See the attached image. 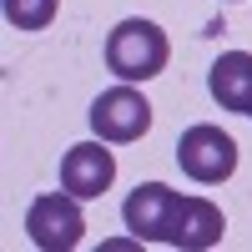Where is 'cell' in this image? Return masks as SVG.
Instances as JSON below:
<instances>
[{
  "label": "cell",
  "mask_w": 252,
  "mask_h": 252,
  "mask_svg": "<svg viewBox=\"0 0 252 252\" xmlns=\"http://www.w3.org/2000/svg\"><path fill=\"white\" fill-rule=\"evenodd\" d=\"M166 61H172V40L157 20H121V26L106 35V66L121 76V81H152L166 71Z\"/></svg>",
  "instance_id": "1"
},
{
  "label": "cell",
  "mask_w": 252,
  "mask_h": 252,
  "mask_svg": "<svg viewBox=\"0 0 252 252\" xmlns=\"http://www.w3.org/2000/svg\"><path fill=\"white\" fill-rule=\"evenodd\" d=\"M207 86H212V101L222 111H242L252 116V56L247 51H227L212 61V76H207Z\"/></svg>",
  "instance_id": "8"
},
{
  "label": "cell",
  "mask_w": 252,
  "mask_h": 252,
  "mask_svg": "<svg viewBox=\"0 0 252 252\" xmlns=\"http://www.w3.org/2000/svg\"><path fill=\"white\" fill-rule=\"evenodd\" d=\"M177 192L166 182H141L131 197H126L121 207V222L126 232H131L136 242H166V232H172V217H177Z\"/></svg>",
  "instance_id": "5"
},
{
  "label": "cell",
  "mask_w": 252,
  "mask_h": 252,
  "mask_svg": "<svg viewBox=\"0 0 252 252\" xmlns=\"http://www.w3.org/2000/svg\"><path fill=\"white\" fill-rule=\"evenodd\" d=\"M26 232L40 252H71L86 232V212H81V197L76 192H46L26 207Z\"/></svg>",
  "instance_id": "3"
},
{
  "label": "cell",
  "mask_w": 252,
  "mask_h": 252,
  "mask_svg": "<svg viewBox=\"0 0 252 252\" xmlns=\"http://www.w3.org/2000/svg\"><path fill=\"white\" fill-rule=\"evenodd\" d=\"M177 166L202 187H217L237 172V141L212 121H197L177 136Z\"/></svg>",
  "instance_id": "2"
},
{
  "label": "cell",
  "mask_w": 252,
  "mask_h": 252,
  "mask_svg": "<svg viewBox=\"0 0 252 252\" xmlns=\"http://www.w3.org/2000/svg\"><path fill=\"white\" fill-rule=\"evenodd\" d=\"M222 232H227V222H222V207H217V202H207V197H182L166 242H172V247H187V252H207V247L222 242Z\"/></svg>",
  "instance_id": "7"
},
{
  "label": "cell",
  "mask_w": 252,
  "mask_h": 252,
  "mask_svg": "<svg viewBox=\"0 0 252 252\" xmlns=\"http://www.w3.org/2000/svg\"><path fill=\"white\" fill-rule=\"evenodd\" d=\"M91 131L101 141H141L152 131V101L136 91V81H121V86L101 91L91 101Z\"/></svg>",
  "instance_id": "4"
},
{
  "label": "cell",
  "mask_w": 252,
  "mask_h": 252,
  "mask_svg": "<svg viewBox=\"0 0 252 252\" xmlns=\"http://www.w3.org/2000/svg\"><path fill=\"white\" fill-rule=\"evenodd\" d=\"M116 182V157L106 152V141H76L66 157H61V187L76 192L81 202L86 197H101L106 187Z\"/></svg>",
  "instance_id": "6"
},
{
  "label": "cell",
  "mask_w": 252,
  "mask_h": 252,
  "mask_svg": "<svg viewBox=\"0 0 252 252\" xmlns=\"http://www.w3.org/2000/svg\"><path fill=\"white\" fill-rule=\"evenodd\" d=\"M0 5H5V20L15 31H46L61 10V0H0Z\"/></svg>",
  "instance_id": "9"
}]
</instances>
